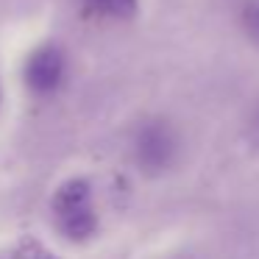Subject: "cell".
Returning <instances> with one entry per match:
<instances>
[{"label":"cell","instance_id":"6","mask_svg":"<svg viewBox=\"0 0 259 259\" xmlns=\"http://www.w3.org/2000/svg\"><path fill=\"white\" fill-rule=\"evenodd\" d=\"M242 28H245L248 39L259 48V0L245 3V9H242Z\"/></svg>","mask_w":259,"mask_h":259},{"label":"cell","instance_id":"4","mask_svg":"<svg viewBox=\"0 0 259 259\" xmlns=\"http://www.w3.org/2000/svg\"><path fill=\"white\" fill-rule=\"evenodd\" d=\"M0 259H59V256L51 251V248L42 245L39 240L23 237V240H17L12 248H6V251L0 253Z\"/></svg>","mask_w":259,"mask_h":259},{"label":"cell","instance_id":"2","mask_svg":"<svg viewBox=\"0 0 259 259\" xmlns=\"http://www.w3.org/2000/svg\"><path fill=\"white\" fill-rule=\"evenodd\" d=\"M176 151H179V140L164 120L145 123L134 137V159L145 173H162L164 167H170Z\"/></svg>","mask_w":259,"mask_h":259},{"label":"cell","instance_id":"5","mask_svg":"<svg viewBox=\"0 0 259 259\" xmlns=\"http://www.w3.org/2000/svg\"><path fill=\"white\" fill-rule=\"evenodd\" d=\"M92 12L103 14L112 20H131L140 9V0H87Z\"/></svg>","mask_w":259,"mask_h":259},{"label":"cell","instance_id":"1","mask_svg":"<svg viewBox=\"0 0 259 259\" xmlns=\"http://www.w3.org/2000/svg\"><path fill=\"white\" fill-rule=\"evenodd\" d=\"M53 218L67 240L84 242L98 231V214L92 203V184L87 179H67L53 192Z\"/></svg>","mask_w":259,"mask_h":259},{"label":"cell","instance_id":"3","mask_svg":"<svg viewBox=\"0 0 259 259\" xmlns=\"http://www.w3.org/2000/svg\"><path fill=\"white\" fill-rule=\"evenodd\" d=\"M64 81V53L56 45H42L25 62V84L36 95H51Z\"/></svg>","mask_w":259,"mask_h":259}]
</instances>
